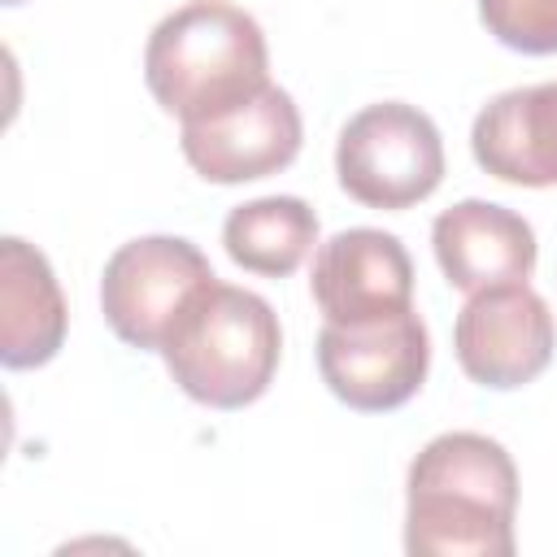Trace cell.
<instances>
[{
    "label": "cell",
    "instance_id": "6da1fadb",
    "mask_svg": "<svg viewBox=\"0 0 557 557\" xmlns=\"http://www.w3.org/2000/svg\"><path fill=\"white\" fill-rule=\"evenodd\" d=\"M518 513L513 457L479 431H444L405 479V548L418 557H509Z\"/></svg>",
    "mask_w": 557,
    "mask_h": 557
},
{
    "label": "cell",
    "instance_id": "7a4b0ae2",
    "mask_svg": "<svg viewBox=\"0 0 557 557\" xmlns=\"http://www.w3.org/2000/svg\"><path fill=\"white\" fill-rule=\"evenodd\" d=\"M144 83L178 122H205L270 87V48L252 13L226 0H191L148 35Z\"/></svg>",
    "mask_w": 557,
    "mask_h": 557
},
{
    "label": "cell",
    "instance_id": "3957f363",
    "mask_svg": "<svg viewBox=\"0 0 557 557\" xmlns=\"http://www.w3.org/2000/svg\"><path fill=\"white\" fill-rule=\"evenodd\" d=\"M283 352L278 313L248 287L209 283L161 344L170 379L209 409H244L265 396Z\"/></svg>",
    "mask_w": 557,
    "mask_h": 557
},
{
    "label": "cell",
    "instance_id": "277c9868",
    "mask_svg": "<svg viewBox=\"0 0 557 557\" xmlns=\"http://www.w3.org/2000/svg\"><path fill=\"white\" fill-rule=\"evenodd\" d=\"M339 187L370 209H409L444 178V139L435 122L405 104L383 100L352 113L335 144Z\"/></svg>",
    "mask_w": 557,
    "mask_h": 557
},
{
    "label": "cell",
    "instance_id": "5b68a950",
    "mask_svg": "<svg viewBox=\"0 0 557 557\" xmlns=\"http://www.w3.org/2000/svg\"><path fill=\"white\" fill-rule=\"evenodd\" d=\"M209 257L183 235H139L100 274V309L113 335L139 352H161L187 305L213 283Z\"/></svg>",
    "mask_w": 557,
    "mask_h": 557
},
{
    "label": "cell",
    "instance_id": "8992f818",
    "mask_svg": "<svg viewBox=\"0 0 557 557\" xmlns=\"http://www.w3.org/2000/svg\"><path fill=\"white\" fill-rule=\"evenodd\" d=\"M431 366V335L413 309L374 322H326L318 335V370L335 400L361 413L400 409L418 396Z\"/></svg>",
    "mask_w": 557,
    "mask_h": 557
},
{
    "label": "cell",
    "instance_id": "52a82bcc",
    "mask_svg": "<svg viewBox=\"0 0 557 557\" xmlns=\"http://www.w3.org/2000/svg\"><path fill=\"white\" fill-rule=\"evenodd\" d=\"M453 348L466 379L492 392H513L540 379L553 361L557 326L548 300L527 283L470 292L453 326Z\"/></svg>",
    "mask_w": 557,
    "mask_h": 557
},
{
    "label": "cell",
    "instance_id": "ba28073f",
    "mask_svg": "<svg viewBox=\"0 0 557 557\" xmlns=\"http://www.w3.org/2000/svg\"><path fill=\"white\" fill-rule=\"evenodd\" d=\"M183 157L187 165L209 183H252L265 174H278L300 152V109L283 87H261L244 104L205 117L183 122Z\"/></svg>",
    "mask_w": 557,
    "mask_h": 557
},
{
    "label": "cell",
    "instance_id": "9c48e42d",
    "mask_svg": "<svg viewBox=\"0 0 557 557\" xmlns=\"http://www.w3.org/2000/svg\"><path fill=\"white\" fill-rule=\"evenodd\" d=\"M309 292L326 322H374L413 309V261L396 235L352 226L318 244Z\"/></svg>",
    "mask_w": 557,
    "mask_h": 557
},
{
    "label": "cell",
    "instance_id": "30bf717a",
    "mask_svg": "<svg viewBox=\"0 0 557 557\" xmlns=\"http://www.w3.org/2000/svg\"><path fill=\"white\" fill-rule=\"evenodd\" d=\"M435 261L457 292L527 283L535 270V231L522 213L492 200H457L431 226Z\"/></svg>",
    "mask_w": 557,
    "mask_h": 557
},
{
    "label": "cell",
    "instance_id": "8fae6325",
    "mask_svg": "<svg viewBox=\"0 0 557 557\" xmlns=\"http://www.w3.org/2000/svg\"><path fill=\"white\" fill-rule=\"evenodd\" d=\"M474 161L513 187L557 183V83L500 91L470 131Z\"/></svg>",
    "mask_w": 557,
    "mask_h": 557
},
{
    "label": "cell",
    "instance_id": "7c38bea8",
    "mask_svg": "<svg viewBox=\"0 0 557 557\" xmlns=\"http://www.w3.org/2000/svg\"><path fill=\"white\" fill-rule=\"evenodd\" d=\"M65 296L48 257L9 235L0 244V361L9 370H35L65 344Z\"/></svg>",
    "mask_w": 557,
    "mask_h": 557
},
{
    "label": "cell",
    "instance_id": "4fadbf2b",
    "mask_svg": "<svg viewBox=\"0 0 557 557\" xmlns=\"http://www.w3.org/2000/svg\"><path fill=\"white\" fill-rule=\"evenodd\" d=\"M222 244L239 270L287 278L318 244V213L300 196H261L226 213Z\"/></svg>",
    "mask_w": 557,
    "mask_h": 557
},
{
    "label": "cell",
    "instance_id": "5bb4252c",
    "mask_svg": "<svg viewBox=\"0 0 557 557\" xmlns=\"http://www.w3.org/2000/svg\"><path fill=\"white\" fill-rule=\"evenodd\" d=\"M479 17L487 35L513 52H557V0H479Z\"/></svg>",
    "mask_w": 557,
    "mask_h": 557
},
{
    "label": "cell",
    "instance_id": "9a60e30c",
    "mask_svg": "<svg viewBox=\"0 0 557 557\" xmlns=\"http://www.w3.org/2000/svg\"><path fill=\"white\" fill-rule=\"evenodd\" d=\"M4 4H22V0H4Z\"/></svg>",
    "mask_w": 557,
    "mask_h": 557
}]
</instances>
